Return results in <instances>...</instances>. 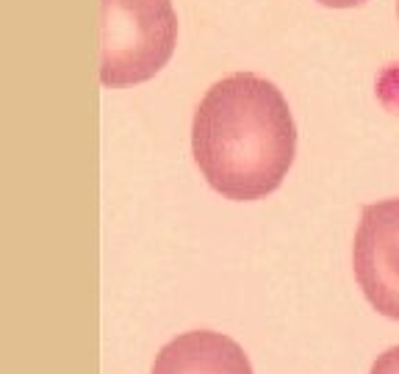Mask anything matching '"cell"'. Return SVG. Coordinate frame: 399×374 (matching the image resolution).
I'll use <instances>...</instances> for the list:
<instances>
[{"instance_id": "cell-1", "label": "cell", "mask_w": 399, "mask_h": 374, "mask_svg": "<svg viewBox=\"0 0 399 374\" xmlns=\"http://www.w3.org/2000/svg\"><path fill=\"white\" fill-rule=\"evenodd\" d=\"M192 153L214 192L236 202L272 194L297 153V125L283 92L256 72H233L200 100Z\"/></svg>"}, {"instance_id": "cell-2", "label": "cell", "mask_w": 399, "mask_h": 374, "mask_svg": "<svg viewBox=\"0 0 399 374\" xmlns=\"http://www.w3.org/2000/svg\"><path fill=\"white\" fill-rule=\"evenodd\" d=\"M172 0H100V81L133 87L155 78L175 53Z\"/></svg>"}, {"instance_id": "cell-3", "label": "cell", "mask_w": 399, "mask_h": 374, "mask_svg": "<svg viewBox=\"0 0 399 374\" xmlns=\"http://www.w3.org/2000/svg\"><path fill=\"white\" fill-rule=\"evenodd\" d=\"M352 269L371 308L399 321V197L364 208L352 244Z\"/></svg>"}, {"instance_id": "cell-4", "label": "cell", "mask_w": 399, "mask_h": 374, "mask_svg": "<svg viewBox=\"0 0 399 374\" xmlns=\"http://www.w3.org/2000/svg\"><path fill=\"white\" fill-rule=\"evenodd\" d=\"M150 374H253V366L233 339L214 330H192L161 346Z\"/></svg>"}, {"instance_id": "cell-5", "label": "cell", "mask_w": 399, "mask_h": 374, "mask_svg": "<svg viewBox=\"0 0 399 374\" xmlns=\"http://www.w3.org/2000/svg\"><path fill=\"white\" fill-rule=\"evenodd\" d=\"M369 374H399V346H391L383 355H377Z\"/></svg>"}, {"instance_id": "cell-6", "label": "cell", "mask_w": 399, "mask_h": 374, "mask_svg": "<svg viewBox=\"0 0 399 374\" xmlns=\"http://www.w3.org/2000/svg\"><path fill=\"white\" fill-rule=\"evenodd\" d=\"M322 6H330V9H352V6H361L366 0H319Z\"/></svg>"}, {"instance_id": "cell-7", "label": "cell", "mask_w": 399, "mask_h": 374, "mask_svg": "<svg viewBox=\"0 0 399 374\" xmlns=\"http://www.w3.org/2000/svg\"><path fill=\"white\" fill-rule=\"evenodd\" d=\"M397 17H399V0H397Z\"/></svg>"}]
</instances>
